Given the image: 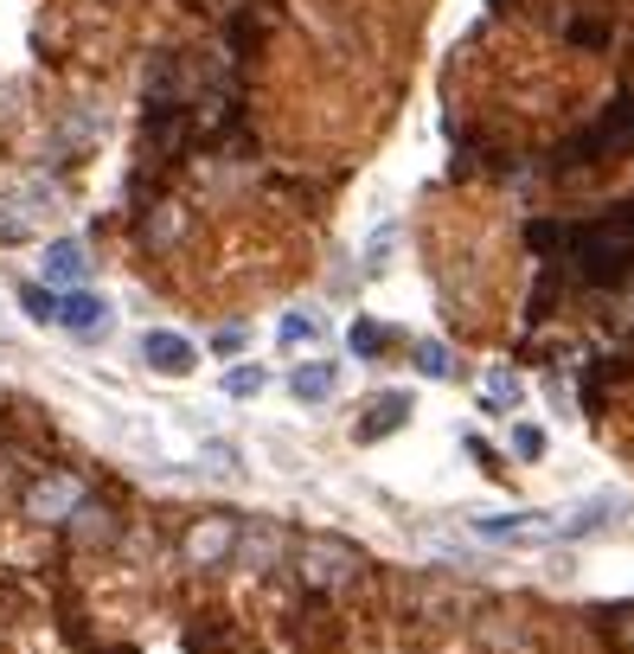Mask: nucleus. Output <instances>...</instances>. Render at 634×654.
Returning a JSON list of instances; mask_svg holds the SVG:
<instances>
[{
    "instance_id": "1",
    "label": "nucleus",
    "mask_w": 634,
    "mask_h": 654,
    "mask_svg": "<svg viewBox=\"0 0 634 654\" xmlns=\"http://www.w3.org/2000/svg\"><path fill=\"white\" fill-rule=\"evenodd\" d=\"M142 360H148V372H160V379H186V372L199 367V346L186 341V334L154 328V334H142Z\"/></svg>"
},
{
    "instance_id": "2",
    "label": "nucleus",
    "mask_w": 634,
    "mask_h": 654,
    "mask_svg": "<svg viewBox=\"0 0 634 654\" xmlns=\"http://www.w3.org/2000/svg\"><path fill=\"white\" fill-rule=\"evenodd\" d=\"M622 514H628L622 495H589L584 507H570V520H558V539H596V533H609Z\"/></svg>"
},
{
    "instance_id": "3",
    "label": "nucleus",
    "mask_w": 634,
    "mask_h": 654,
    "mask_svg": "<svg viewBox=\"0 0 634 654\" xmlns=\"http://www.w3.org/2000/svg\"><path fill=\"white\" fill-rule=\"evenodd\" d=\"M481 539H558V520H538V514H475Z\"/></svg>"
},
{
    "instance_id": "4",
    "label": "nucleus",
    "mask_w": 634,
    "mask_h": 654,
    "mask_svg": "<svg viewBox=\"0 0 634 654\" xmlns=\"http://www.w3.org/2000/svg\"><path fill=\"white\" fill-rule=\"evenodd\" d=\"M71 507H84V488L65 481V475H51V481H39V488L26 495V514H39V520H65Z\"/></svg>"
},
{
    "instance_id": "5",
    "label": "nucleus",
    "mask_w": 634,
    "mask_h": 654,
    "mask_svg": "<svg viewBox=\"0 0 634 654\" xmlns=\"http://www.w3.org/2000/svg\"><path fill=\"white\" fill-rule=\"evenodd\" d=\"M58 321H65L71 334H103V328H109V302H103V295H90V289H77V295H65V302H58Z\"/></svg>"
},
{
    "instance_id": "6",
    "label": "nucleus",
    "mask_w": 634,
    "mask_h": 654,
    "mask_svg": "<svg viewBox=\"0 0 634 654\" xmlns=\"http://www.w3.org/2000/svg\"><path fill=\"white\" fill-rule=\"evenodd\" d=\"M289 392L302 398V404H321V398L340 392V367H333V360H308V367H295Z\"/></svg>"
},
{
    "instance_id": "7",
    "label": "nucleus",
    "mask_w": 634,
    "mask_h": 654,
    "mask_svg": "<svg viewBox=\"0 0 634 654\" xmlns=\"http://www.w3.org/2000/svg\"><path fill=\"white\" fill-rule=\"evenodd\" d=\"M84 270H90V251H84L77 237L46 244V283H84Z\"/></svg>"
},
{
    "instance_id": "8",
    "label": "nucleus",
    "mask_w": 634,
    "mask_h": 654,
    "mask_svg": "<svg viewBox=\"0 0 634 654\" xmlns=\"http://www.w3.org/2000/svg\"><path fill=\"white\" fill-rule=\"evenodd\" d=\"M39 212H51V206H26L20 193H0V244L32 237V232H39Z\"/></svg>"
},
{
    "instance_id": "9",
    "label": "nucleus",
    "mask_w": 634,
    "mask_h": 654,
    "mask_svg": "<svg viewBox=\"0 0 634 654\" xmlns=\"http://www.w3.org/2000/svg\"><path fill=\"white\" fill-rule=\"evenodd\" d=\"M404 418H410V398L404 392H384L379 404H372V418L359 423V443H379V437H391Z\"/></svg>"
},
{
    "instance_id": "10",
    "label": "nucleus",
    "mask_w": 634,
    "mask_h": 654,
    "mask_svg": "<svg viewBox=\"0 0 634 654\" xmlns=\"http://www.w3.org/2000/svg\"><path fill=\"white\" fill-rule=\"evenodd\" d=\"M231 539H237V533H231L225 520H205V526H193L186 558H193V565H212V558H225V551H231Z\"/></svg>"
},
{
    "instance_id": "11",
    "label": "nucleus",
    "mask_w": 634,
    "mask_h": 654,
    "mask_svg": "<svg viewBox=\"0 0 634 654\" xmlns=\"http://www.w3.org/2000/svg\"><path fill=\"white\" fill-rule=\"evenodd\" d=\"M417 372H423V379H456V360H449V346L423 341V346H417Z\"/></svg>"
},
{
    "instance_id": "12",
    "label": "nucleus",
    "mask_w": 634,
    "mask_h": 654,
    "mask_svg": "<svg viewBox=\"0 0 634 654\" xmlns=\"http://www.w3.org/2000/svg\"><path fill=\"white\" fill-rule=\"evenodd\" d=\"M314 334H321V321H314V314H282V328H276L282 346H308Z\"/></svg>"
},
{
    "instance_id": "13",
    "label": "nucleus",
    "mask_w": 634,
    "mask_h": 654,
    "mask_svg": "<svg viewBox=\"0 0 634 654\" xmlns=\"http://www.w3.org/2000/svg\"><path fill=\"white\" fill-rule=\"evenodd\" d=\"M20 309L32 314V321H58V295H51V289H20Z\"/></svg>"
},
{
    "instance_id": "14",
    "label": "nucleus",
    "mask_w": 634,
    "mask_h": 654,
    "mask_svg": "<svg viewBox=\"0 0 634 654\" xmlns=\"http://www.w3.org/2000/svg\"><path fill=\"white\" fill-rule=\"evenodd\" d=\"M225 392L231 398H256V392H263V367H231L225 372Z\"/></svg>"
},
{
    "instance_id": "15",
    "label": "nucleus",
    "mask_w": 634,
    "mask_h": 654,
    "mask_svg": "<svg viewBox=\"0 0 634 654\" xmlns=\"http://www.w3.org/2000/svg\"><path fill=\"white\" fill-rule=\"evenodd\" d=\"M347 341H353L359 360H372V353L384 346V328H379V321H353V334H347Z\"/></svg>"
},
{
    "instance_id": "16",
    "label": "nucleus",
    "mask_w": 634,
    "mask_h": 654,
    "mask_svg": "<svg viewBox=\"0 0 634 654\" xmlns=\"http://www.w3.org/2000/svg\"><path fill=\"white\" fill-rule=\"evenodd\" d=\"M513 456L538 462V456H545V430H538V423H519V430H513Z\"/></svg>"
},
{
    "instance_id": "17",
    "label": "nucleus",
    "mask_w": 634,
    "mask_h": 654,
    "mask_svg": "<svg viewBox=\"0 0 634 654\" xmlns=\"http://www.w3.org/2000/svg\"><path fill=\"white\" fill-rule=\"evenodd\" d=\"M244 341H251L244 328H218V334H212V346H218V353H244Z\"/></svg>"
},
{
    "instance_id": "18",
    "label": "nucleus",
    "mask_w": 634,
    "mask_h": 654,
    "mask_svg": "<svg viewBox=\"0 0 634 654\" xmlns=\"http://www.w3.org/2000/svg\"><path fill=\"white\" fill-rule=\"evenodd\" d=\"M487 398H494V404H513V398H519V385H513L507 372H494V379H487Z\"/></svg>"
},
{
    "instance_id": "19",
    "label": "nucleus",
    "mask_w": 634,
    "mask_h": 654,
    "mask_svg": "<svg viewBox=\"0 0 634 654\" xmlns=\"http://www.w3.org/2000/svg\"><path fill=\"white\" fill-rule=\"evenodd\" d=\"M205 462H212V469H237V449H231V443H212V449H205Z\"/></svg>"
}]
</instances>
